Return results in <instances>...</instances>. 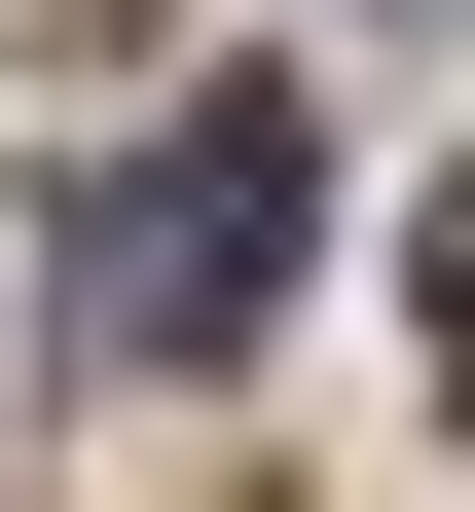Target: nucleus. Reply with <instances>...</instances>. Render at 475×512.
<instances>
[{
	"label": "nucleus",
	"mask_w": 475,
	"mask_h": 512,
	"mask_svg": "<svg viewBox=\"0 0 475 512\" xmlns=\"http://www.w3.org/2000/svg\"><path fill=\"white\" fill-rule=\"evenodd\" d=\"M293 220H329V147H293L256 74H183V147H110V183H74V366H110V403H147V366H256Z\"/></svg>",
	"instance_id": "f257e3e1"
},
{
	"label": "nucleus",
	"mask_w": 475,
	"mask_h": 512,
	"mask_svg": "<svg viewBox=\"0 0 475 512\" xmlns=\"http://www.w3.org/2000/svg\"><path fill=\"white\" fill-rule=\"evenodd\" d=\"M402 330H439V403H475V183H439V220H402Z\"/></svg>",
	"instance_id": "f03ea898"
}]
</instances>
